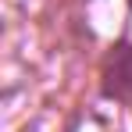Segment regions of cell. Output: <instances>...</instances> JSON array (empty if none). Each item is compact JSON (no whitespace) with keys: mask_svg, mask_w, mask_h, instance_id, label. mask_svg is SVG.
<instances>
[{"mask_svg":"<svg viewBox=\"0 0 132 132\" xmlns=\"http://www.w3.org/2000/svg\"><path fill=\"white\" fill-rule=\"evenodd\" d=\"M132 86V50L121 46L114 54V68L107 71V82H104V93L107 96H125Z\"/></svg>","mask_w":132,"mask_h":132,"instance_id":"6da1fadb","label":"cell"}]
</instances>
